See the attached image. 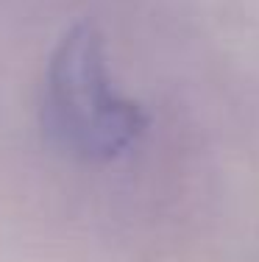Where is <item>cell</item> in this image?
<instances>
[{"label":"cell","mask_w":259,"mask_h":262,"mask_svg":"<svg viewBox=\"0 0 259 262\" xmlns=\"http://www.w3.org/2000/svg\"><path fill=\"white\" fill-rule=\"evenodd\" d=\"M145 115L112 86L103 39L92 26L70 28L51 53L42 90V128L67 157L112 162L145 131Z\"/></svg>","instance_id":"6da1fadb"}]
</instances>
